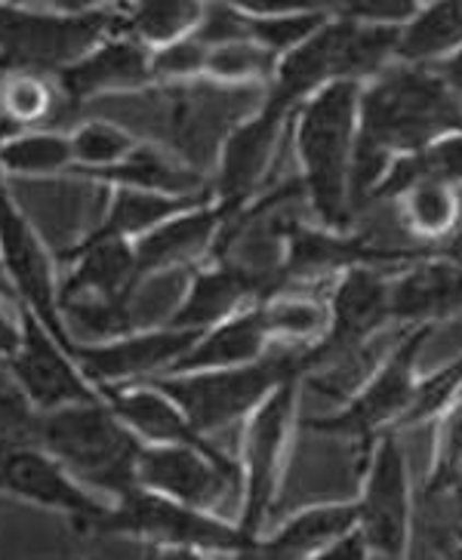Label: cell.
Masks as SVG:
<instances>
[{
  "label": "cell",
  "mask_w": 462,
  "mask_h": 560,
  "mask_svg": "<svg viewBox=\"0 0 462 560\" xmlns=\"http://www.w3.org/2000/svg\"><path fill=\"white\" fill-rule=\"evenodd\" d=\"M37 444L86 487L124 499L139 487L136 462L142 446L132 431L108 410V404H78L66 410L44 412Z\"/></svg>",
  "instance_id": "1"
},
{
  "label": "cell",
  "mask_w": 462,
  "mask_h": 560,
  "mask_svg": "<svg viewBox=\"0 0 462 560\" xmlns=\"http://www.w3.org/2000/svg\"><path fill=\"white\" fill-rule=\"evenodd\" d=\"M462 127V108L447 83L423 68H392L361 96V139L382 151H426Z\"/></svg>",
  "instance_id": "2"
},
{
  "label": "cell",
  "mask_w": 462,
  "mask_h": 560,
  "mask_svg": "<svg viewBox=\"0 0 462 560\" xmlns=\"http://www.w3.org/2000/svg\"><path fill=\"white\" fill-rule=\"evenodd\" d=\"M358 86L331 83L314 96L299 117V158L305 166V188L317 215L343 229L348 222V170H351V130H355Z\"/></svg>",
  "instance_id": "3"
},
{
  "label": "cell",
  "mask_w": 462,
  "mask_h": 560,
  "mask_svg": "<svg viewBox=\"0 0 462 560\" xmlns=\"http://www.w3.org/2000/svg\"><path fill=\"white\" fill-rule=\"evenodd\" d=\"M302 370H305V351H281L265 358L263 363L182 373V376L154 380L151 385L185 412L192 429L204 434L231 425L234 419L253 410L265 392L281 388L284 382L299 376Z\"/></svg>",
  "instance_id": "4"
},
{
  "label": "cell",
  "mask_w": 462,
  "mask_h": 560,
  "mask_svg": "<svg viewBox=\"0 0 462 560\" xmlns=\"http://www.w3.org/2000/svg\"><path fill=\"white\" fill-rule=\"evenodd\" d=\"M0 256L7 278L13 283L19 299V308L32 312L53 339L74 354V336L68 330L66 314H62V283L56 278V265L47 244L34 231L32 219L22 213L16 198L0 188Z\"/></svg>",
  "instance_id": "5"
},
{
  "label": "cell",
  "mask_w": 462,
  "mask_h": 560,
  "mask_svg": "<svg viewBox=\"0 0 462 560\" xmlns=\"http://www.w3.org/2000/svg\"><path fill=\"white\" fill-rule=\"evenodd\" d=\"M19 327L22 339L16 354L3 366L10 370L19 392L28 397L34 410L44 416L78 404H100V388L83 376L74 358L53 339V332L32 312L19 308Z\"/></svg>",
  "instance_id": "6"
},
{
  "label": "cell",
  "mask_w": 462,
  "mask_h": 560,
  "mask_svg": "<svg viewBox=\"0 0 462 560\" xmlns=\"http://www.w3.org/2000/svg\"><path fill=\"white\" fill-rule=\"evenodd\" d=\"M96 533H132L180 548H213V551H241L244 545L253 542L241 529L226 527L216 517L200 514L198 509L142 490H132L124 499H117V509H108Z\"/></svg>",
  "instance_id": "7"
},
{
  "label": "cell",
  "mask_w": 462,
  "mask_h": 560,
  "mask_svg": "<svg viewBox=\"0 0 462 560\" xmlns=\"http://www.w3.org/2000/svg\"><path fill=\"white\" fill-rule=\"evenodd\" d=\"M136 480L142 487L173 495L188 509H219L231 493L238 471L219 450L185 444L142 446L136 462Z\"/></svg>",
  "instance_id": "8"
},
{
  "label": "cell",
  "mask_w": 462,
  "mask_h": 560,
  "mask_svg": "<svg viewBox=\"0 0 462 560\" xmlns=\"http://www.w3.org/2000/svg\"><path fill=\"white\" fill-rule=\"evenodd\" d=\"M204 336L200 330H142L120 336L112 342H93V346H74V363L96 388H108L112 382L127 385L130 380L149 376L154 370H173L176 363L198 346Z\"/></svg>",
  "instance_id": "9"
},
{
  "label": "cell",
  "mask_w": 462,
  "mask_h": 560,
  "mask_svg": "<svg viewBox=\"0 0 462 560\" xmlns=\"http://www.w3.org/2000/svg\"><path fill=\"white\" fill-rule=\"evenodd\" d=\"M0 487L13 495L32 499L37 505L62 511L86 529L100 527V521L108 514V509H102L93 495L81 490L50 453H41L37 446L19 450L16 456L7 459L0 468Z\"/></svg>",
  "instance_id": "10"
},
{
  "label": "cell",
  "mask_w": 462,
  "mask_h": 560,
  "mask_svg": "<svg viewBox=\"0 0 462 560\" xmlns=\"http://www.w3.org/2000/svg\"><path fill=\"white\" fill-rule=\"evenodd\" d=\"M429 327L416 330L411 339H404V346L392 354V361L385 363L380 376L373 380V385L363 392L346 412L339 416H327V419H312L305 422V429L314 431H343V434H367L370 429H377L380 422L392 419L397 412L411 410L413 397H416V385H413V361L416 351L426 342Z\"/></svg>",
  "instance_id": "11"
},
{
  "label": "cell",
  "mask_w": 462,
  "mask_h": 560,
  "mask_svg": "<svg viewBox=\"0 0 462 560\" xmlns=\"http://www.w3.org/2000/svg\"><path fill=\"white\" fill-rule=\"evenodd\" d=\"M358 511L367 545L385 558H397L407 539V475L395 438H385L377 450L367 493Z\"/></svg>",
  "instance_id": "12"
},
{
  "label": "cell",
  "mask_w": 462,
  "mask_h": 560,
  "mask_svg": "<svg viewBox=\"0 0 462 560\" xmlns=\"http://www.w3.org/2000/svg\"><path fill=\"white\" fill-rule=\"evenodd\" d=\"M59 262L71 265L68 278L62 280V302H130L142 278L130 241H81L78 247L59 253Z\"/></svg>",
  "instance_id": "13"
},
{
  "label": "cell",
  "mask_w": 462,
  "mask_h": 560,
  "mask_svg": "<svg viewBox=\"0 0 462 560\" xmlns=\"http://www.w3.org/2000/svg\"><path fill=\"white\" fill-rule=\"evenodd\" d=\"M297 380V376H293ZM287 380L265 400L253 425H250L247 441V465H250V493H247V511H244V524L241 533L253 539L259 527L265 524V511H268V495H272V480H275V468H278V456L284 446V431L293 412V400H297V385Z\"/></svg>",
  "instance_id": "14"
},
{
  "label": "cell",
  "mask_w": 462,
  "mask_h": 560,
  "mask_svg": "<svg viewBox=\"0 0 462 560\" xmlns=\"http://www.w3.org/2000/svg\"><path fill=\"white\" fill-rule=\"evenodd\" d=\"M151 81V52L132 40H105L59 71V93L71 102L96 100L117 90H136Z\"/></svg>",
  "instance_id": "15"
},
{
  "label": "cell",
  "mask_w": 462,
  "mask_h": 560,
  "mask_svg": "<svg viewBox=\"0 0 462 560\" xmlns=\"http://www.w3.org/2000/svg\"><path fill=\"white\" fill-rule=\"evenodd\" d=\"M281 112H272L263 105L259 117L241 124L231 132L226 151H222V166H219V210L226 215H241L244 200L253 195V188L263 179L265 166L272 161V151L281 132Z\"/></svg>",
  "instance_id": "16"
},
{
  "label": "cell",
  "mask_w": 462,
  "mask_h": 560,
  "mask_svg": "<svg viewBox=\"0 0 462 560\" xmlns=\"http://www.w3.org/2000/svg\"><path fill=\"white\" fill-rule=\"evenodd\" d=\"M275 290H278L275 280L256 278V275H250V271L231 262L200 271L192 278V287L185 293L180 312L173 314V327L207 332L210 324L231 317L247 299L268 296Z\"/></svg>",
  "instance_id": "17"
},
{
  "label": "cell",
  "mask_w": 462,
  "mask_h": 560,
  "mask_svg": "<svg viewBox=\"0 0 462 560\" xmlns=\"http://www.w3.org/2000/svg\"><path fill=\"white\" fill-rule=\"evenodd\" d=\"M348 19L331 22L321 32L309 37L302 47L287 52V59L278 68V83L272 90V96L265 105L272 112L287 115L305 93H312L314 86L327 81V78H343V50H346Z\"/></svg>",
  "instance_id": "18"
},
{
  "label": "cell",
  "mask_w": 462,
  "mask_h": 560,
  "mask_svg": "<svg viewBox=\"0 0 462 560\" xmlns=\"http://www.w3.org/2000/svg\"><path fill=\"white\" fill-rule=\"evenodd\" d=\"M392 287H385V280L367 268H355L336 290L333 296V336L327 342L312 348L314 358L324 354H339L361 342L363 336L380 327L385 317H392L389 308Z\"/></svg>",
  "instance_id": "19"
},
{
  "label": "cell",
  "mask_w": 462,
  "mask_h": 560,
  "mask_svg": "<svg viewBox=\"0 0 462 560\" xmlns=\"http://www.w3.org/2000/svg\"><path fill=\"white\" fill-rule=\"evenodd\" d=\"M100 395L108 404V410L115 412L132 434H142V438L161 441V444L216 450L188 425L185 412L154 385H117V388H100Z\"/></svg>",
  "instance_id": "20"
},
{
  "label": "cell",
  "mask_w": 462,
  "mask_h": 560,
  "mask_svg": "<svg viewBox=\"0 0 462 560\" xmlns=\"http://www.w3.org/2000/svg\"><path fill=\"white\" fill-rule=\"evenodd\" d=\"M229 215L219 207H198L188 213L170 219L164 225H158L149 234H142L132 249H136V262H139V275H161V271H173V268H185L195 256L210 247L213 234L222 229Z\"/></svg>",
  "instance_id": "21"
},
{
  "label": "cell",
  "mask_w": 462,
  "mask_h": 560,
  "mask_svg": "<svg viewBox=\"0 0 462 560\" xmlns=\"http://www.w3.org/2000/svg\"><path fill=\"white\" fill-rule=\"evenodd\" d=\"M287 262H284V278L293 275H317V271H333L358 262H401V259H416L429 256L431 249H395L370 244V241H343L321 231L293 225L287 234Z\"/></svg>",
  "instance_id": "22"
},
{
  "label": "cell",
  "mask_w": 462,
  "mask_h": 560,
  "mask_svg": "<svg viewBox=\"0 0 462 560\" xmlns=\"http://www.w3.org/2000/svg\"><path fill=\"white\" fill-rule=\"evenodd\" d=\"M265 336H268V327H265L263 312L234 314L210 332H204L198 346L192 348L173 370L176 373H200V370L247 366L263 354Z\"/></svg>",
  "instance_id": "23"
},
{
  "label": "cell",
  "mask_w": 462,
  "mask_h": 560,
  "mask_svg": "<svg viewBox=\"0 0 462 560\" xmlns=\"http://www.w3.org/2000/svg\"><path fill=\"white\" fill-rule=\"evenodd\" d=\"M207 203L204 198H166V195H151V191H130V188H117L112 207L96 229L90 231L83 241L96 244V241H130L142 237L158 225H164L176 215L198 210Z\"/></svg>",
  "instance_id": "24"
},
{
  "label": "cell",
  "mask_w": 462,
  "mask_h": 560,
  "mask_svg": "<svg viewBox=\"0 0 462 560\" xmlns=\"http://www.w3.org/2000/svg\"><path fill=\"white\" fill-rule=\"evenodd\" d=\"M397 320H431L462 308V265H419L413 275L397 280L389 299Z\"/></svg>",
  "instance_id": "25"
},
{
  "label": "cell",
  "mask_w": 462,
  "mask_h": 560,
  "mask_svg": "<svg viewBox=\"0 0 462 560\" xmlns=\"http://www.w3.org/2000/svg\"><path fill=\"white\" fill-rule=\"evenodd\" d=\"M83 179H100L117 188H130V191H151V195H166V198H204V179L195 170H185L166 161L164 154L154 149L132 151L127 161L86 173Z\"/></svg>",
  "instance_id": "26"
},
{
  "label": "cell",
  "mask_w": 462,
  "mask_h": 560,
  "mask_svg": "<svg viewBox=\"0 0 462 560\" xmlns=\"http://www.w3.org/2000/svg\"><path fill=\"white\" fill-rule=\"evenodd\" d=\"M74 151L71 136L56 130H22L0 142V170L3 176L44 179L56 173H71Z\"/></svg>",
  "instance_id": "27"
},
{
  "label": "cell",
  "mask_w": 462,
  "mask_h": 560,
  "mask_svg": "<svg viewBox=\"0 0 462 560\" xmlns=\"http://www.w3.org/2000/svg\"><path fill=\"white\" fill-rule=\"evenodd\" d=\"M426 182H441V185L462 182V136L435 142L426 151H416L395 161L382 176L373 198L389 200L397 195H411L416 185H426Z\"/></svg>",
  "instance_id": "28"
},
{
  "label": "cell",
  "mask_w": 462,
  "mask_h": 560,
  "mask_svg": "<svg viewBox=\"0 0 462 560\" xmlns=\"http://www.w3.org/2000/svg\"><path fill=\"white\" fill-rule=\"evenodd\" d=\"M361 517L358 509H321L309 511L297 517L290 527H284L272 542L256 545L259 560H302L312 555L314 548L327 545L331 539L346 536L355 527V521Z\"/></svg>",
  "instance_id": "29"
},
{
  "label": "cell",
  "mask_w": 462,
  "mask_h": 560,
  "mask_svg": "<svg viewBox=\"0 0 462 560\" xmlns=\"http://www.w3.org/2000/svg\"><path fill=\"white\" fill-rule=\"evenodd\" d=\"M457 44H462V3H435L401 32L395 52L401 59L423 62L431 56H441Z\"/></svg>",
  "instance_id": "30"
},
{
  "label": "cell",
  "mask_w": 462,
  "mask_h": 560,
  "mask_svg": "<svg viewBox=\"0 0 462 560\" xmlns=\"http://www.w3.org/2000/svg\"><path fill=\"white\" fill-rule=\"evenodd\" d=\"M56 102V86L34 71H13L0 81V112L25 130H37V124L53 115Z\"/></svg>",
  "instance_id": "31"
},
{
  "label": "cell",
  "mask_w": 462,
  "mask_h": 560,
  "mask_svg": "<svg viewBox=\"0 0 462 560\" xmlns=\"http://www.w3.org/2000/svg\"><path fill=\"white\" fill-rule=\"evenodd\" d=\"M200 16H204L200 3H142V7H132L127 28H130L132 40L151 44L161 50L166 44L188 37L185 32L198 28Z\"/></svg>",
  "instance_id": "32"
},
{
  "label": "cell",
  "mask_w": 462,
  "mask_h": 560,
  "mask_svg": "<svg viewBox=\"0 0 462 560\" xmlns=\"http://www.w3.org/2000/svg\"><path fill=\"white\" fill-rule=\"evenodd\" d=\"M71 151H74V166L71 173L86 176L96 170H108V166L127 161L136 145L127 132L115 127V124H102V120H90L78 130L71 132Z\"/></svg>",
  "instance_id": "33"
},
{
  "label": "cell",
  "mask_w": 462,
  "mask_h": 560,
  "mask_svg": "<svg viewBox=\"0 0 462 560\" xmlns=\"http://www.w3.org/2000/svg\"><path fill=\"white\" fill-rule=\"evenodd\" d=\"M37 429L41 416H34L28 397L19 392L13 376L0 380V468L19 450L37 446Z\"/></svg>",
  "instance_id": "34"
},
{
  "label": "cell",
  "mask_w": 462,
  "mask_h": 560,
  "mask_svg": "<svg viewBox=\"0 0 462 560\" xmlns=\"http://www.w3.org/2000/svg\"><path fill=\"white\" fill-rule=\"evenodd\" d=\"M460 210V198L450 191V185H441V182L416 185L407 198V219L413 229L423 234H444L457 222Z\"/></svg>",
  "instance_id": "35"
},
{
  "label": "cell",
  "mask_w": 462,
  "mask_h": 560,
  "mask_svg": "<svg viewBox=\"0 0 462 560\" xmlns=\"http://www.w3.org/2000/svg\"><path fill=\"white\" fill-rule=\"evenodd\" d=\"M321 13H287V16H272V19H250V34L253 40L265 47L268 52H281L305 44L309 37L321 32Z\"/></svg>",
  "instance_id": "36"
},
{
  "label": "cell",
  "mask_w": 462,
  "mask_h": 560,
  "mask_svg": "<svg viewBox=\"0 0 462 560\" xmlns=\"http://www.w3.org/2000/svg\"><path fill=\"white\" fill-rule=\"evenodd\" d=\"M195 37L207 50H219V47H231V44H244L253 40L250 34V16H244V10H234V7H204V16H200Z\"/></svg>",
  "instance_id": "37"
},
{
  "label": "cell",
  "mask_w": 462,
  "mask_h": 560,
  "mask_svg": "<svg viewBox=\"0 0 462 560\" xmlns=\"http://www.w3.org/2000/svg\"><path fill=\"white\" fill-rule=\"evenodd\" d=\"M210 50L200 44L195 34L182 37L176 44H166L151 52V78H188L207 71Z\"/></svg>",
  "instance_id": "38"
},
{
  "label": "cell",
  "mask_w": 462,
  "mask_h": 560,
  "mask_svg": "<svg viewBox=\"0 0 462 560\" xmlns=\"http://www.w3.org/2000/svg\"><path fill=\"white\" fill-rule=\"evenodd\" d=\"M275 52L259 47L256 40H244V44H231V47H219L210 50V62L207 71L213 78H250V74H268Z\"/></svg>",
  "instance_id": "39"
},
{
  "label": "cell",
  "mask_w": 462,
  "mask_h": 560,
  "mask_svg": "<svg viewBox=\"0 0 462 560\" xmlns=\"http://www.w3.org/2000/svg\"><path fill=\"white\" fill-rule=\"evenodd\" d=\"M263 314L268 332L278 330L287 332V336H312V332L324 327V312L314 302H305V299L275 302V305L263 308Z\"/></svg>",
  "instance_id": "40"
},
{
  "label": "cell",
  "mask_w": 462,
  "mask_h": 560,
  "mask_svg": "<svg viewBox=\"0 0 462 560\" xmlns=\"http://www.w3.org/2000/svg\"><path fill=\"white\" fill-rule=\"evenodd\" d=\"M462 471V404L453 410L444 431V446L438 456V468L431 475V490H460Z\"/></svg>",
  "instance_id": "41"
},
{
  "label": "cell",
  "mask_w": 462,
  "mask_h": 560,
  "mask_svg": "<svg viewBox=\"0 0 462 560\" xmlns=\"http://www.w3.org/2000/svg\"><path fill=\"white\" fill-rule=\"evenodd\" d=\"M343 16H351V22H373V25H385V22H401V19L416 16L413 3H355V7H343Z\"/></svg>",
  "instance_id": "42"
},
{
  "label": "cell",
  "mask_w": 462,
  "mask_h": 560,
  "mask_svg": "<svg viewBox=\"0 0 462 560\" xmlns=\"http://www.w3.org/2000/svg\"><path fill=\"white\" fill-rule=\"evenodd\" d=\"M16 317H19V308L0 302V361L3 363L16 354L19 339H22V327H19Z\"/></svg>",
  "instance_id": "43"
},
{
  "label": "cell",
  "mask_w": 462,
  "mask_h": 560,
  "mask_svg": "<svg viewBox=\"0 0 462 560\" xmlns=\"http://www.w3.org/2000/svg\"><path fill=\"white\" fill-rule=\"evenodd\" d=\"M314 560H367V539L363 536H346L336 545H331L324 555Z\"/></svg>",
  "instance_id": "44"
},
{
  "label": "cell",
  "mask_w": 462,
  "mask_h": 560,
  "mask_svg": "<svg viewBox=\"0 0 462 560\" xmlns=\"http://www.w3.org/2000/svg\"><path fill=\"white\" fill-rule=\"evenodd\" d=\"M444 83H450L453 90H460L462 93V50L444 66Z\"/></svg>",
  "instance_id": "45"
},
{
  "label": "cell",
  "mask_w": 462,
  "mask_h": 560,
  "mask_svg": "<svg viewBox=\"0 0 462 560\" xmlns=\"http://www.w3.org/2000/svg\"><path fill=\"white\" fill-rule=\"evenodd\" d=\"M0 302H3V305H13V308H19L16 290H13V283H10V278H7V268H3V256H0Z\"/></svg>",
  "instance_id": "46"
},
{
  "label": "cell",
  "mask_w": 462,
  "mask_h": 560,
  "mask_svg": "<svg viewBox=\"0 0 462 560\" xmlns=\"http://www.w3.org/2000/svg\"><path fill=\"white\" fill-rule=\"evenodd\" d=\"M161 560H204V558H198L192 548H170V551L161 555Z\"/></svg>",
  "instance_id": "47"
},
{
  "label": "cell",
  "mask_w": 462,
  "mask_h": 560,
  "mask_svg": "<svg viewBox=\"0 0 462 560\" xmlns=\"http://www.w3.org/2000/svg\"><path fill=\"white\" fill-rule=\"evenodd\" d=\"M447 256H450V259H462V231L460 234H457V237H453V244H450V247L444 249Z\"/></svg>",
  "instance_id": "48"
},
{
  "label": "cell",
  "mask_w": 462,
  "mask_h": 560,
  "mask_svg": "<svg viewBox=\"0 0 462 560\" xmlns=\"http://www.w3.org/2000/svg\"><path fill=\"white\" fill-rule=\"evenodd\" d=\"M450 560H462V545H460V548H453V555H450Z\"/></svg>",
  "instance_id": "49"
},
{
  "label": "cell",
  "mask_w": 462,
  "mask_h": 560,
  "mask_svg": "<svg viewBox=\"0 0 462 560\" xmlns=\"http://www.w3.org/2000/svg\"><path fill=\"white\" fill-rule=\"evenodd\" d=\"M373 560H395V558H385V555H380V558H373Z\"/></svg>",
  "instance_id": "50"
},
{
  "label": "cell",
  "mask_w": 462,
  "mask_h": 560,
  "mask_svg": "<svg viewBox=\"0 0 462 560\" xmlns=\"http://www.w3.org/2000/svg\"><path fill=\"white\" fill-rule=\"evenodd\" d=\"M0 188H3V170H0Z\"/></svg>",
  "instance_id": "51"
},
{
  "label": "cell",
  "mask_w": 462,
  "mask_h": 560,
  "mask_svg": "<svg viewBox=\"0 0 462 560\" xmlns=\"http://www.w3.org/2000/svg\"><path fill=\"white\" fill-rule=\"evenodd\" d=\"M460 203H462V195H460Z\"/></svg>",
  "instance_id": "52"
}]
</instances>
